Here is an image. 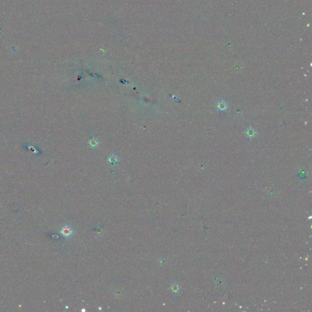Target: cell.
I'll return each instance as SVG.
<instances>
[{"label": "cell", "instance_id": "3957f363", "mask_svg": "<svg viewBox=\"0 0 312 312\" xmlns=\"http://www.w3.org/2000/svg\"><path fill=\"white\" fill-rule=\"evenodd\" d=\"M107 160H108V162L110 164H112L113 165H115L118 163V158L117 156L115 155V154H111L110 156L108 157Z\"/></svg>", "mask_w": 312, "mask_h": 312}, {"label": "cell", "instance_id": "8992f818", "mask_svg": "<svg viewBox=\"0 0 312 312\" xmlns=\"http://www.w3.org/2000/svg\"><path fill=\"white\" fill-rule=\"evenodd\" d=\"M246 135H247L248 137H254V135H255L256 132H255V131H254V129H248V130L247 131V132H246Z\"/></svg>", "mask_w": 312, "mask_h": 312}, {"label": "cell", "instance_id": "6da1fadb", "mask_svg": "<svg viewBox=\"0 0 312 312\" xmlns=\"http://www.w3.org/2000/svg\"><path fill=\"white\" fill-rule=\"evenodd\" d=\"M60 233L64 237L68 238L72 235L73 230L70 226H65L62 228V229L60 230Z\"/></svg>", "mask_w": 312, "mask_h": 312}, {"label": "cell", "instance_id": "5b68a950", "mask_svg": "<svg viewBox=\"0 0 312 312\" xmlns=\"http://www.w3.org/2000/svg\"><path fill=\"white\" fill-rule=\"evenodd\" d=\"M89 143V145L91 147H92V148H95V147H97V146L98 145L99 142H98V141L96 139L93 138V139H90V140H89V143Z\"/></svg>", "mask_w": 312, "mask_h": 312}, {"label": "cell", "instance_id": "277c9868", "mask_svg": "<svg viewBox=\"0 0 312 312\" xmlns=\"http://www.w3.org/2000/svg\"><path fill=\"white\" fill-rule=\"evenodd\" d=\"M216 107L221 111H224L227 108V105L226 103L223 101H221L218 102V103L216 105Z\"/></svg>", "mask_w": 312, "mask_h": 312}, {"label": "cell", "instance_id": "7a4b0ae2", "mask_svg": "<svg viewBox=\"0 0 312 312\" xmlns=\"http://www.w3.org/2000/svg\"><path fill=\"white\" fill-rule=\"evenodd\" d=\"M169 290L174 295H178L180 293L181 287H180V285H179V284L178 283L173 282L170 285Z\"/></svg>", "mask_w": 312, "mask_h": 312}]
</instances>
